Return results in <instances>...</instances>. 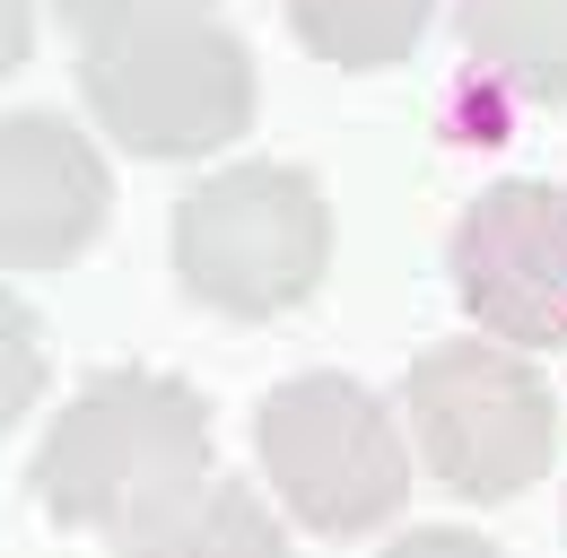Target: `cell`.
Here are the masks:
<instances>
[{
    "mask_svg": "<svg viewBox=\"0 0 567 558\" xmlns=\"http://www.w3.org/2000/svg\"><path fill=\"white\" fill-rule=\"evenodd\" d=\"M202 480H210V402L157 366H105L96 384H79L27 463V488L53 524L114 541Z\"/></svg>",
    "mask_w": 567,
    "mask_h": 558,
    "instance_id": "cell-1",
    "label": "cell"
},
{
    "mask_svg": "<svg viewBox=\"0 0 567 558\" xmlns=\"http://www.w3.org/2000/svg\"><path fill=\"white\" fill-rule=\"evenodd\" d=\"M323 271H332V202L306 166L236 157L175 202V279L227 323H271L306 306Z\"/></svg>",
    "mask_w": 567,
    "mask_h": 558,
    "instance_id": "cell-2",
    "label": "cell"
},
{
    "mask_svg": "<svg viewBox=\"0 0 567 558\" xmlns=\"http://www.w3.org/2000/svg\"><path fill=\"white\" fill-rule=\"evenodd\" d=\"M402 418H411V445L436 472V488H454L472 506H506L559 463L550 375L489 332L420 349L411 384H402Z\"/></svg>",
    "mask_w": 567,
    "mask_h": 558,
    "instance_id": "cell-3",
    "label": "cell"
},
{
    "mask_svg": "<svg viewBox=\"0 0 567 558\" xmlns=\"http://www.w3.org/2000/svg\"><path fill=\"white\" fill-rule=\"evenodd\" d=\"M79 87L105 140L132 157H210L254 123V53L210 9H175L79 53Z\"/></svg>",
    "mask_w": 567,
    "mask_h": 558,
    "instance_id": "cell-4",
    "label": "cell"
},
{
    "mask_svg": "<svg viewBox=\"0 0 567 558\" xmlns=\"http://www.w3.org/2000/svg\"><path fill=\"white\" fill-rule=\"evenodd\" d=\"M254 454H262V480L280 488V506L323 541L393 524L411 497V445H402L393 411L358 375H332V366L262 393Z\"/></svg>",
    "mask_w": 567,
    "mask_h": 558,
    "instance_id": "cell-5",
    "label": "cell"
},
{
    "mask_svg": "<svg viewBox=\"0 0 567 558\" xmlns=\"http://www.w3.org/2000/svg\"><path fill=\"white\" fill-rule=\"evenodd\" d=\"M445 279L506 349H567V184L506 175L454 218Z\"/></svg>",
    "mask_w": 567,
    "mask_h": 558,
    "instance_id": "cell-6",
    "label": "cell"
},
{
    "mask_svg": "<svg viewBox=\"0 0 567 558\" xmlns=\"http://www.w3.org/2000/svg\"><path fill=\"white\" fill-rule=\"evenodd\" d=\"M114 218L96 140L62 114H0V271H62Z\"/></svg>",
    "mask_w": 567,
    "mask_h": 558,
    "instance_id": "cell-7",
    "label": "cell"
},
{
    "mask_svg": "<svg viewBox=\"0 0 567 558\" xmlns=\"http://www.w3.org/2000/svg\"><path fill=\"white\" fill-rule=\"evenodd\" d=\"M123 558H288V533L245 480H202L123 533Z\"/></svg>",
    "mask_w": 567,
    "mask_h": 558,
    "instance_id": "cell-8",
    "label": "cell"
},
{
    "mask_svg": "<svg viewBox=\"0 0 567 558\" xmlns=\"http://www.w3.org/2000/svg\"><path fill=\"white\" fill-rule=\"evenodd\" d=\"M454 27L506 87L567 105V0H454Z\"/></svg>",
    "mask_w": 567,
    "mask_h": 558,
    "instance_id": "cell-9",
    "label": "cell"
},
{
    "mask_svg": "<svg viewBox=\"0 0 567 558\" xmlns=\"http://www.w3.org/2000/svg\"><path fill=\"white\" fill-rule=\"evenodd\" d=\"M436 0H288V27L332 70H393L427 35Z\"/></svg>",
    "mask_w": 567,
    "mask_h": 558,
    "instance_id": "cell-10",
    "label": "cell"
},
{
    "mask_svg": "<svg viewBox=\"0 0 567 558\" xmlns=\"http://www.w3.org/2000/svg\"><path fill=\"white\" fill-rule=\"evenodd\" d=\"M35 393H44V323L18 288H0V427L35 411Z\"/></svg>",
    "mask_w": 567,
    "mask_h": 558,
    "instance_id": "cell-11",
    "label": "cell"
},
{
    "mask_svg": "<svg viewBox=\"0 0 567 558\" xmlns=\"http://www.w3.org/2000/svg\"><path fill=\"white\" fill-rule=\"evenodd\" d=\"M53 9H62V27L79 44H96V35H123V27L175 18V9H210V0H53Z\"/></svg>",
    "mask_w": 567,
    "mask_h": 558,
    "instance_id": "cell-12",
    "label": "cell"
},
{
    "mask_svg": "<svg viewBox=\"0 0 567 558\" xmlns=\"http://www.w3.org/2000/svg\"><path fill=\"white\" fill-rule=\"evenodd\" d=\"M384 558H497L481 533H463V524H427V533H402Z\"/></svg>",
    "mask_w": 567,
    "mask_h": 558,
    "instance_id": "cell-13",
    "label": "cell"
},
{
    "mask_svg": "<svg viewBox=\"0 0 567 558\" xmlns=\"http://www.w3.org/2000/svg\"><path fill=\"white\" fill-rule=\"evenodd\" d=\"M27 44H35V0H0V70L27 62Z\"/></svg>",
    "mask_w": 567,
    "mask_h": 558,
    "instance_id": "cell-14",
    "label": "cell"
}]
</instances>
